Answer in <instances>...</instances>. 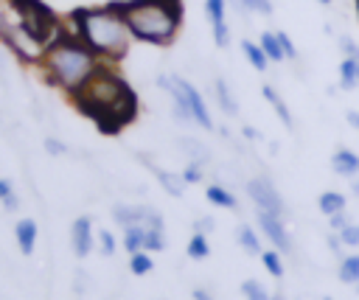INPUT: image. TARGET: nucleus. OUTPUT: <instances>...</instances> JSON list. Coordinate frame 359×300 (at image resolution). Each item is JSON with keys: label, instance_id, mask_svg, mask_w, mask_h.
<instances>
[{"label": "nucleus", "instance_id": "obj_32", "mask_svg": "<svg viewBox=\"0 0 359 300\" xmlns=\"http://www.w3.org/2000/svg\"><path fill=\"white\" fill-rule=\"evenodd\" d=\"M95 244H98V250H101V255H115V250H118V241H115V236L109 233V230H101L98 236H95Z\"/></svg>", "mask_w": 359, "mask_h": 300}, {"label": "nucleus", "instance_id": "obj_44", "mask_svg": "<svg viewBox=\"0 0 359 300\" xmlns=\"http://www.w3.org/2000/svg\"><path fill=\"white\" fill-rule=\"evenodd\" d=\"M76 292H79V294L87 292V275H84V272H76Z\"/></svg>", "mask_w": 359, "mask_h": 300}, {"label": "nucleus", "instance_id": "obj_21", "mask_svg": "<svg viewBox=\"0 0 359 300\" xmlns=\"http://www.w3.org/2000/svg\"><path fill=\"white\" fill-rule=\"evenodd\" d=\"M339 280L348 283V286H356L359 283V252H348L339 258V269H337Z\"/></svg>", "mask_w": 359, "mask_h": 300}, {"label": "nucleus", "instance_id": "obj_38", "mask_svg": "<svg viewBox=\"0 0 359 300\" xmlns=\"http://www.w3.org/2000/svg\"><path fill=\"white\" fill-rule=\"evenodd\" d=\"M247 8H250V14L269 17L272 14V0H247Z\"/></svg>", "mask_w": 359, "mask_h": 300}, {"label": "nucleus", "instance_id": "obj_35", "mask_svg": "<svg viewBox=\"0 0 359 300\" xmlns=\"http://www.w3.org/2000/svg\"><path fill=\"white\" fill-rule=\"evenodd\" d=\"M339 241H342V247H359V224L351 221L348 227H342L339 230Z\"/></svg>", "mask_w": 359, "mask_h": 300}, {"label": "nucleus", "instance_id": "obj_30", "mask_svg": "<svg viewBox=\"0 0 359 300\" xmlns=\"http://www.w3.org/2000/svg\"><path fill=\"white\" fill-rule=\"evenodd\" d=\"M241 294L247 297V300H269L272 294L264 289V283H258L255 278H247L244 283H241Z\"/></svg>", "mask_w": 359, "mask_h": 300}, {"label": "nucleus", "instance_id": "obj_36", "mask_svg": "<svg viewBox=\"0 0 359 300\" xmlns=\"http://www.w3.org/2000/svg\"><path fill=\"white\" fill-rule=\"evenodd\" d=\"M275 36H278V42H280V48H283L286 62H294V59H297V48H294V42H292V36H289L286 31H275Z\"/></svg>", "mask_w": 359, "mask_h": 300}, {"label": "nucleus", "instance_id": "obj_17", "mask_svg": "<svg viewBox=\"0 0 359 300\" xmlns=\"http://www.w3.org/2000/svg\"><path fill=\"white\" fill-rule=\"evenodd\" d=\"M236 241H238V247H241L244 252H250V255H261V252H264V244H261L258 230H255L252 224H238V227H236Z\"/></svg>", "mask_w": 359, "mask_h": 300}, {"label": "nucleus", "instance_id": "obj_29", "mask_svg": "<svg viewBox=\"0 0 359 300\" xmlns=\"http://www.w3.org/2000/svg\"><path fill=\"white\" fill-rule=\"evenodd\" d=\"M205 17L210 25L227 22V0H205Z\"/></svg>", "mask_w": 359, "mask_h": 300}, {"label": "nucleus", "instance_id": "obj_18", "mask_svg": "<svg viewBox=\"0 0 359 300\" xmlns=\"http://www.w3.org/2000/svg\"><path fill=\"white\" fill-rule=\"evenodd\" d=\"M241 53H244V59L250 62V67L258 70V73H266V67L272 64V62L266 59L264 48H261L258 42H252V39H241Z\"/></svg>", "mask_w": 359, "mask_h": 300}, {"label": "nucleus", "instance_id": "obj_3", "mask_svg": "<svg viewBox=\"0 0 359 300\" xmlns=\"http://www.w3.org/2000/svg\"><path fill=\"white\" fill-rule=\"evenodd\" d=\"M70 31L107 64H118L129 53L132 34L118 3L76 8L70 14Z\"/></svg>", "mask_w": 359, "mask_h": 300}, {"label": "nucleus", "instance_id": "obj_40", "mask_svg": "<svg viewBox=\"0 0 359 300\" xmlns=\"http://www.w3.org/2000/svg\"><path fill=\"white\" fill-rule=\"evenodd\" d=\"M213 227H216L213 216H199V219L194 221V233H205V236H208V233H210Z\"/></svg>", "mask_w": 359, "mask_h": 300}, {"label": "nucleus", "instance_id": "obj_34", "mask_svg": "<svg viewBox=\"0 0 359 300\" xmlns=\"http://www.w3.org/2000/svg\"><path fill=\"white\" fill-rule=\"evenodd\" d=\"M210 31H213V45L216 48H227L230 45V25L227 22H219V25H210Z\"/></svg>", "mask_w": 359, "mask_h": 300}, {"label": "nucleus", "instance_id": "obj_37", "mask_svg": "<svg viewBox=\"0 0 359 300\" xmlns=\"http://www.w3.org/2000/svg\"><path fill=\"white\" fill-rule=\"evenodd\" d=\"M45 151L50 157H65L67 154V146L59 140V137H45Z\"/></svg>", "mask_w": 359, "mask_h": 300}, {"label": "nucleus", "instance_id": "obj_22", "mask_svg": "<svg viewBox=\"0 0 359 300\" xmlns=\"http://www.w3.org/2000/svg\"><path fill=\"white\" fill-rule=\"evenodd\" d=\"M339 87L342 90H356L359 87V59H345L339 62Z\"/></svg>", "mask_w": 359, "mask_h": 300}, {"label": "nucleus", "instance_id": "obj_27", "mask_svg": "<svg viewBox=\"0 0 359 300\" xmlns=\"http://www.w3.org/2000/svg\"><path fill=\"white\" fill-rule=\"evenodd\" d=\"M151 269H154L151 252L140 250V252H132V255H129V272H132V275H149Z\"/></svg>", "mask_w": 359, "mask_h": 300}, {"label": "nucleus", "instance_id": "obj_6", "mask_svg": "<svg viewBox=\"0 0 359 300\" xmlns=\"http://www.w3.org/2000/svg\"><path fill=\"white\" fill-rule=\"evenodd\" d=\"M0 42H3V45H6L22 64H36V67H39L42 53H45V48H48V42L39 39L34 31H28L20 20L11 22V25L0 34Z\"/></svg>", "mask_w": 359, "mask_h": 300}, {"label": "nucleus", "instance_id": "obj_2", "mask_svg": "<svg viewBox=\"0 0 359 300\" xmlns=\"http://www.w3.org/2000/svg\"><path fill=\"white\" fill-rule=\"evenodd\" d=\"M101 64L104 62L73 31H59L48 42L42 62H39V70L48 79V84H53L56 90H62L73 98L84 90V84L98 73Z\"/></svg>", "mask_w": 359, "mask_h": 300}, {"label": "nucleus", "instance_id": "obj_14", "mask_svg": "<svg viewBox=\"0 0 359 300\" xmlns=\"http://www.w3.org/2000/svg\"><path fill=\"white\" fill-rule=\"evenodd\" d=\"M177 146L188 163H199V165L210 163V149L199 137H177Z\"/></svg>", "mask_w": 359, "mask_h": 300}, {"label": "nucleus", "instance_id": "obj_19", "mask_svg": "<svg viewBox=\"0 0 359 300\" xmlns=\"http://www.w3.org/2000/svg\"><path fill=\"white\" fill-rule=\"evenodd\" d=\"M261 93H264V98H266V101L272 104V109H275V115H278V118L283 121V126H286V129H292V126H294L292 109H289V107H286V101H283V98L278 95V90H275L272 84H264V87H261Z\"/></svg>", "mask_w": 359, "mask_h": 300}, {"label": "nucleus", "instance_id": "obj_50", "mask_svg": "<svg viewBox=\"0 0 359 300\" xmlns=\"http://www.w3.org/2000/svg\"><path fill=\"white\" fill-rule=\"evenodd\" d=\"M351 185H353V193L359 196V177H356V179H351Z\"/></svg>", "mask_w": 359, "mask_h": 300}, {"label": "nucleus", "instance_id": "obj_12", "mask_svg": "<svg viewBox=\"0 0 359 300\" xmlns=\"http://www.w3.org/2000/svg\"><path fill=\"white\" fill-rule=\"evenodd\" d=\"M36 236H39V227H36V221H34L31 216H25V219H20V221L14 224V241H17V250H20L22 255H34V250H36Z\"/></svg>", "mask_w": 359, "mask_h": 300}, {"label": "nucleus", "instance_id": "obj_48", "mask_svg": "<svg viewBox=\"0 0 359 300\" xmlns=\"http://www.w3.org/2000/svg\"><path fill=\"white\" fill-rule=\"evenodd\" d=\"M241 135H244L247 140H258V137H261V135H258L252 126H241Z\"/></svg>", "mask_w": 359, "mask_h": 300}, {"label": "nucleus", "instance_id": "obj_42", "mask_svg": "<svg viewBox=\"0 0 359 300\" xmlns=\"http://www.w3.org/2000/svg\"><path fill=\"white\" fill-rule=\"evenodd\" d=\"M328 247H331V252L342 255V241H339V233H331V236H328Z\"/></svg>", "mask_w": 359, "mask_h": 300}, {"label": "nucleus", "instance_id": "obj_39", "mask_svg": "<svg viewBox=\"0 0 359 300\" xmlns=\"http://www.w3.org/2000/svg\"><path fill=\"white\" fill-rule=\"evenodd\" d=\"M328 224H331V230H334V233H339L342 227H348V224H351V219H348V213L342 210V213H334V216H328Z\"/></svg>", "mask_w": 359, "mask_h": 300}, {"label": "nucleus", "instance_id": "obj_23", "mask_svg": "<svg viewBox=\"0 0 359 300\" xmlns=\"http://www.w3.org/2000/svg\"><path fill=\"white\" fill-rule=\"evenodd\" d=\"M258 45L264 48V53H266V59L269 62H286V56H283V48H280V42H278V36H275V31H261V36H258Z\"/></svg>", "mask_w": 359, "mask_h": 300}, {"label": "nucleus", "instance_id": "obj_41", "mask_svg": "<svg viewBox=\"0 0 359 300\" xmlns=\"http://www.w3.org/2000/svg\"><path fill=\"white\" fill-rule=\"evenodd\" d=\"M11 193H14V185H11V179L0 177V202H3L6 196H11Z\"/></svg>", "mask_w": 359, "mask_h": 300}, {"label": "nucleus", "instance_id": "obj_52", "mask_svg": "<svg viewBox=\"0 0 359 300\" xmlns=\"http://www.w3.org/2000/svg\"><path fill=\"white\" fill-rule=\"evenodd\" d=\"M269 300H283V294H272V297H269Z\"/></svg>", "mask_w": 359, "mask_h": 300}, {"label": "nucleus", "instance_id": "obj_46", "mask_svg": "<svg viewBox=\"0 0 359 300\" xmlns=\"http://www.w3.org/2000/svg\"><path fill=\"white\" fill-rule=\"evenodd\" d=\"M345 121H348L353 129H359V109H348V112H345Z\"/></svg>", "mask_w": 359, "mask_h": 300}, {"label": "nucleus", "instance_id": "obj_1", "mask_svg": "<svg viewBox=\"0 0 359 300\" xmlns=\"http://www.w3.org/2000/svg\"><path fill=\"white\" fill-rule=\"evenodd\" d=\"M76 107L90 115L98 129L104 132H118L123 123H129L137 112V98L126 79L115 70V64H101L98 73L84 84L79 95H73Z\"/></svg>", "mask_w": 359, "mask_h": 300}, {"label": "nucleus", "instance_id": "obj_28", "mask_svg": "<svg viewBox=\"0 0 359 300\" xmlns=\"http://www.w3.org/2000/svg\"><path fill=\"white\" fill-rule=\"evenodd\" d=\"M280 255H283V252H278L275 247L261 252V264H264V269H266L272 278H283V261H280Z\"/></svg>", "mask_w": 359, "mask_h": 300}, {"label": "nucleus", "instance_id": "obj_8", "mask_svg": "<svg viewBox=\"0 0 359 300\" xmlns=\"http://www.w3.org/2000/svg\"><path fill=\"white\" fill-rule=\"evenodd\" d=\"M112 221L123 230L129 224H143V227H163V216L157 207L151 205H126V202H118L112 207Z\"/></svg>", "mask_w": 359, "mask_h": 300}, {"label": "nucleus", "instance_id": "obj_33", "mask_svg": "<svg viewBox=\"0 0 359 300\" xmlns=\"http://www.w3.org/2000/svg\"><path fill=\"white\" fill-rule=\"evenodd\" d=\"M205 165H199V163H185V168L180 171L182 174V179H185V185H196V182H202L205 179V171H202Z\"/></svg>", "mask_w": 359, "mask_h": 300}, {"label": "nucleus", "instance_id": "obj_5", "mask_svg": "<svg viewBox=\"0 0 359 300\" xmlns=\"http://www.w3.org/2000/svg\"><path fill=\"white\" fill-rule=\"evenodd\" d=\"M157 87L168 93V98H171V115H174L180 123H185V126H199V129H205V132H213V129H216L205 95H202L188 79L174 76V73H168V76L160 73V76H157Z\"/></svg>", "mask_w": 359, "mask_h": 300}, {"label": "nucleus", "instance_id": "obj_24", "mask_svg": "<svg viewBox=\"0 0 359 300\" xmlns=\"http://www.w3.org/2000/svg\"><path fill=\"white\" fill-rule=\"evenodd\" d=\"M143 233H146L143 224H129V227H123V238H121V244H123V250H126L129 255L143 250Z\"/></svg>", "mask_w": 359, "mask_h": 300}, {"label": "nucleus", "instance_id": "obj_45", "mask_svg": "<svg viewBox=\"0 0 359 300\" xmlns=\"http://www.w3.org/2000/svg\"><path fill=\"white\" fill-rule=\"evenodd\" d=\"M8 25H11V17H8V11H6V6L0 3V34H3V31H6Z\"/></svg>", "mask_w": 359, "mask_h": 300}, {"label": "nucleus", "instance_id": "obj_49", "mask_svg": "<svg viewBox=\"0 0 359 300\" xmlns=\"http://www.w3.org/2000/svg\"><path fill=\"white\" fill-rule=\"evenodd\" d=\"M3 73H6V53L0 50V79H3Z\"/></svg>", "mask_w": 359, "mask_h": 300}, {"label": "nucleus", "instance_id": "obj_10", "mask_svg": "<svg viewBox=\"0 0 359 300\" xmlns=\"http://www.w3.org/2000/svg\"><path fill=\"white\" fill-rule=\"evenodd\" d=\"M70 247L79 258H87L95 247V233H93V219L90 216H76L70 224Z\"/></svg>", "mask_w": 359, "mask_h": 300}, {"label": "nucleus", "instance_id": "obj_43", "mask_svg": "<svg viewBox=\"0 0 359 300\" xmlns=\"http://www.w3.org/2000/svg\"><path fill=\"white\" fill-rule=\"evenodd\" d=\"M0 205H3L6 210H17V207H20V199H17V193H11V196H6Z\"/></svg>", "mask_w": 359, "mask_h": 300}, {"label": "nucleus", "instance_id": "obj_11", "mask_svg": "<svg viewBox=\"0 0 359 300\" xmlns=\"http://www.w3.org/2000/svg\"><path fill=\"white\" fill-rule=\"evenodd\" d=\"M331 171L342 179H356L359 177V154L339 146L334 154H331Z\"/></svg>", "mask_w": 359, "mask_h": 300}, {"label": "nucleus", "instance_id": "obj_55", "mask_svg": "<svg viewBox=\"0 0 359 300\" xmlns=\"http://www.w3.org/2000/svg\"><path fill=\"white\" fill-rule=\"evenodd\" d=\"M356 8H359V3H356Z\"/></svg>", "mask_w": 359, "mask_h": 300}, {"label": "nucleus", "instance_id": "obj_13", "mask_svg": "<svg viewBox=\"0 0 359 300\" xmlns=\"http://www.w3.org/2000/svg\"><path fill=\"white\" fill-rule=\"evenodd\" d=\"M210 93H213V104L224 112V115H238V101H236V95H233V90H230V84L222 79V76H216L213 81H210Z\"/></svg>", "mask_w": 359, "mask_h": 300}, {"label": "nucleus", "instance_id": "obj_47", "mask_svg": "<svg viewBox=\"0 0 359 300\" xmlns=\"http://www.w3.org/2000/svg\"><path fill=\"white\" fill-rule=\"evenodd\" d=\"M191 294H194V300H213V294L208 289H194Z\"/></svg>", "mask_w": 359, "mask_h": 300}, {"label": "nucleus", "instance_id": "obj_53", "mask_svg": "<svg viewBox=\"0 0 359 300\" xmlns=\"http://www.w3.org/2000/svg\"><path fill=\"white\" fill-rule=\"evenodd\" d=\"M356 294H359V283H356Z\"/></svg>", "mask_w": 359, "mask_h": 300}, {"label": "nucleus", "instance_id": "obj_20", "mask_svg": "<svg viewBox=\"0 0 359 300\" xmlns=\"http://www.w3.org/2000/svg\"><path fill=\"white\" fill-rule=\"evenodd\" d=\"M317 207L323 216H334V213H342L348 207V196L339 193V191H323L317 196Z\"/></svg>", "mask_w": 359, "mask_h": 300}, {"label": "nucleus", "instance_id": "obj_54", "mask_svg": "<svg viewBox=\"0 0 359 300\" xmlns=\"http://www.w3.org/2000/svg\"><path fill=\"white\" fill-rule=\"evenodd\" d=\"M325 300H334V297H325Z\"/></svg>", "mask_w": 359, "mask_h": 300}, {"label": "nucleus", "instance_id": "obj_4", "mask_svg": "<svg viewBox=\"0 0 359 300\" xmlns=\"http://www.w3.org/2000/svg\"><path fill=\"white\" fill-rule=\"evenodd\" d=\"M132 39L146 45H171L180 25H182V6L180 0H126L118 3Z\"/></svg>", "mask_w": 359, "mask_h": 300}, {"label": "nucleus", "instance_id": "obj_9", "mask_svg": "<svg viewBox=\"0 0 359 300\" xmlns=\"http://www.w3.org/2000/svg\"><path fill=\"white\" fill-rule=\"evenodd\" d=\"M255 216H258V233L278 250V252H292V236H289V230H286V224H283V216H278V213H269V210H255Z\"/></svg>", "mask_w": 359, "mask_h": 300}, {"label": "nucleus", "instance_id": "obj_26", "mask_svg": "<svg viewBox=\"0 0 359 300\" xmlns=\"http://www.w3.org/2000/svg\"><path fill=\"white\" fill-rule=\"evenodd\" d=\"M143 250L146 252H163L165 250V233H163V227H146V233H143Z\"/></svg>", "mask_w": 359, "mask_h": 300}, {"label": "nucleus", "instance_id": "obj_51", "mask_svg": "<svg viewBox=\"0 0 359 300\" xmlns=\"http://www.w3.org/2000/svg\"><path fill=\"white\" fill-rule=\"evenodd\" d=\"M317 3H320V6H331L334 0H317Z\"/></svg>", "mask_w": 359, "mask_h": 300}, {"label": "nucleus", "instance_id": "obj_31", "mask_svg": "<svg viewBox=\"0 0 359 300\" xmlns=\"http://www.w3.org/2000/svg\"><path fill=\"white\" fill-rule=\"evenodd\" d=\"M337 45H339V53H342L345 59H359V42H356L353 36L339 34V36H337Z\"/></svg>", "mask_w": 359, "mask_h": 300}, {"label": "nucleus", "instance_id": "obj_25", "mask_svg": "<svg viewBox=\"0 0 359 300\" xmlns=\"http://www.w3.org/2000/svg\"><path fill=\"white\" fill-rule=\"evenodd\" d=\"M188 258H194V261H205L208 255H210V244H208V236L205 233H191V238H188Z\"/></svg>", "mask_w": 359, "mask_h": 300}, {"label": "nucleus", "instance_id": "obj_16", "mask_svg": "<svg viewBox=\"0 0 359 300\" xmlns=\"http://www.w3.org/2000/svg\"><path fill=\"white\" fill-rule=\"evenodd\" d=\"M154 171V177H157V182H160V188L165 191V193H171L174 199H180L182 193H185V179H182V174L180 171H165V168H151Z\"/></svg>", "mask_w": 359, "mask_h": 300}, {"label": "nucleus", "instance_id": "obj_7", "mask_svg": "<svg viewBox=\"0 0 359 300\" xmlns=\"http://www.w3.org/2000/svg\"><path fill=\"white\" fill-rule=\"evenodd\" d=\"M244 188H247V196L255 205V210H269V213H278V216L286 219V202H283L280 191L275 188V182L269 177H264V174L250 177L244 182Z\"/></svg>", "mask_w": 359, "mask_h": 300}, {"label": "nucleus", "instance_id": "obj_15", "mask_svg": "<svg viewBox=\"0 0 359 300\" xmlns=\"http://www.w3.org/2000/svg\"><path fill=\"white\" fill-rule=\"evenodd\" d=\"M205 199H208L210 205H216V207H224V210H238V196H236V193H233L227 185H222V182L208 185Z\"/></svg>", "mask_w": 359, "mask_h": 300}]
</instances>
